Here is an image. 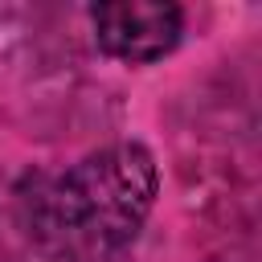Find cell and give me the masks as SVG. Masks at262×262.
<instances>
[{
    "instance_id": "1",
    "label": "cell",
    "mask_w": 262,
    "mask_h": 262,
    "mask_svg": "<svg viewBox=\"0 0 262 262\" xmlns=\"http://www.w3.org/2000/svg\"><path fill=\"white\" fill-rule=\"evenodd\" d=\"M156 192V156L143 143H106L61 172H25L16 184V213L45 250L94 258L135 242Z\"/></svg>"
},
{
    "instance_id": "2",
    "label": "cell",
    "mask_w": 262,
    "mask_h": 262,
    "mask_svg": "<svg viewBox=\"0 0 262 262\" xmlns=\"http://www.w3.org/2000/svg\"><path fill=\"white\" fill-rule=\"evenodd\" d=\"M102 53L127 66H151L180 45L184 8L168 0H106L90 8Z\"/></svg>"
}]
</instances>
